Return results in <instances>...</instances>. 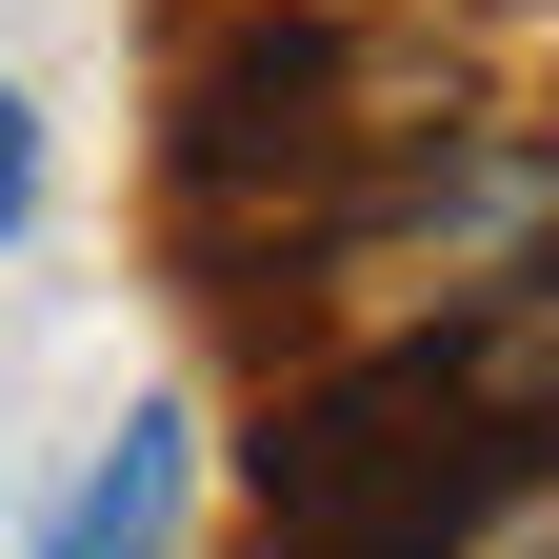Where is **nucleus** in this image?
Returning a JSON list of instances; mask_svg holds the SVG:
<instances>
[{"label":"nucleus","mask_w":559,"mask_h":559,"mask_svg":"<svg viewBox=\"0 0 559 559\" xmlns=\"http://www.w3.org/2000/svg\"><path fill=\"white\" fill-rule=\"evenodd\" d=\"M440 120H460V60L440 40L360 21V0H221V21L180 40V81H160V221H180V260L280 280Z\"/></svg>","instance_id":"1"},{"label":"nucleus","mask_w":559,"mask_h":559,"mask_svg":"<svg viewBox=\"0 0 559 559\" xmlns=\"http://www.w3.org/2000/svg\"><path fill=\"white\" fill-rule=\"evenodd\" d=\"M180 520H200V419L180 400H140L120 440L60 479V520H40V559H180Z\"/></svg>","instance_id":"2"},{"label":"nucleus","mask_w":559,"mask_h":559,"mask_svg":"<svg viewBox=\"0 0 559 559\" xmlns=\"http://www.w3.org/2000/svg\"><path fill=\"white\" fill-rule=\"evenodd\" d=\"M419 559H559V380L479 440V479L440 500V539H419Z\"/></svg>","instance_id":"3"},{"label":"nucleus","mask_w":559,"mask_h":559,"mask_svg":"<svg viewBox=\"0 0 559 559\" xmlns=\"http://www.w3.org/2000/svg\"><path fill=\"white\" fill-rule=\"evenodd\" d=\"M21 221H40V100L0 81V240H21Z\"/></svg>","instance_id":"4"}]
</instances>
